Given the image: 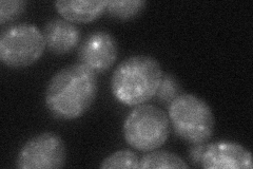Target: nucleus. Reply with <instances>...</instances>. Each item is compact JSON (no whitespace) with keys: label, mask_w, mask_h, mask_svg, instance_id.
Segmentation results:
<instances>
[{"label":"nucleus","mask_w":253,"mask_h":169,"mask_svg":"<svg viewBox=\"0 0 253 169\" xmlns=\"http://www.w3.org/2000/svg\"><path fill=\"white\" fill-rule=\"evenodd\" d=\"M206 169H252L251 152L243 145L231 141L207 144L202 159Z\"/></svg>","instance_id":"nucleus-8"},{"label":"nucleus","mask_w":253,"mask_h":169,"mask_svg":"<svg viewBox=\"0 0 253 169\" xmlns=\"http://www.w3.org/2000/svg\"><path fill=\"white\" fill-rule=\"evenodd\" d=\"M28 2L23 0H1L0 1V23L4 25L6 22L19 18V16L26 11Z\"/></svg>","instance_id":"nucleus-15"},{"label":"nucleus","mask_w":253,"mask_h":169,"mask_svg":"<svg viewBox=\"0 0 253 169\" xmlns=\"http://www.w3.org/2000/svg\"><path fill=\"white\" fill-rule=\"evenodd\" d=\"M124 136L131 147L152 151L162 147L170 132V120L164 110L151 104H141L126 115Z\"/></svg>","instance_id":"nucleus-4"},{"label":"nucleus","mask_w":253,"mask_h":169,"mask_svg":"<svg viewBox=\"0 0 253 169\" xmlns=\"http://www.w3.org/2000/svg\"><path fill=\"white\" fill-rule=\"evenodd\" d=\"M67 150L60 135L42 132L29 140L19 150L16 167L19 169H55L66 165Z\"/></svg>","instance_id":"nucleus-6"},{"label":"nucleus","mask_w":253,"mask_h":169,"mask_svg":"<svg viewBox=\"0 0 253 169\" xmlns=\"http://www.w3.org/2000/svg\"><path fill=\"white\" fill-rule=\"evenodd\" d=\"M147 3L145 0H110L106 13L116 19L129 20L144 11Z\"/></svg>","instance_id":"nucleus-12"},{"label":"nucleus","mask_w":253,"mask_h":169,"mask_svg":"<svg viewBox=\"0 0 253 169\" xmlns=\"http://www.w3.org/2000/svg\"><path fill=\"white\" fill-rule=\"evenodd\" d=\"M98 91L97 75L81 62L60 69L45 89V106L58 119L72 120L89 110Z\"/></svg>","instance_id":"nucleus-1"},{"label":"nucleus","mask_w":253,"mask_h":169,"mask_svg":"<svg viewBox=\"0 0 253 169\" xmlns=\"http://www.w3.org/2000/svg\"><path fill=\"white\" fill-rule=\"evenodd\" d=\"M207 143L193 144L189 150V159L191 164L195 167H202V159Z\"/></svg>","instance_id":"nucleus-16"},{"label":"nucleus","mask_w":253,"mask_h":169,"mask_svg":"<svg viewBox=\"0 0 253 169\" xmlns=\"http://www.w3.org/2000/svg\"><path fill=\"white\" fill-rule=\"evenodd\" d=\"M181 94V87L178 80L172 74H163L160 87H158L155 96L158 101L164 104H169Z\"/></svg>","instance_id":"nucleus-14"},{"label":"nucleus","mask_w":253,"mask_h":169,"mask_svg":"<svg viewBox=\"0 0 253 169\" xmlns=\"http://www.w3.org/2000/svg\"><path fill=\"white\" fill-rule=\"evenodd\" d=\"M169 120L178 138L188 143H207L214 132L215 118L203 99L181 93L169 105Z\"/></svg>","instance_id":"nucleus-3"},{"label":"nucleus","mask_w":253,"mask_h":169,"mask_svg":"<svg viewBox=\"0 0 253 169\" xmlns=\"http://www.w3.org/2000/svg\"><path fill=\"white\" fill-rule=\"evenodd\" d=\"M140 169H162V168H189V165L179 156L166 150H152L139 159Z\"/></svg>","instance_id":"nucleus-11"},{"label":"nucleus","mask_w":253,"mask_h":169,"mask_svg":"<svg viewBox=\"0 0 253 169\" xmlns=\"http://www.w3.org/2000/svg\"><path fill=\"white\" fill-rule=\"evenodd\" d=\"M118 56V46L114 36L108 31L90 32L78 47L77 57L83 65L95 73H104L114 65Z\"/></svg>","instance_id":"nucleus-7"},{"label":"nucleus","mask_w":253,"mask_h":169,"mask_svg":"<svg viewBox=\"0 0 253 169\" xmlns=\"http://www.w3.org/2000/svg\"><path fill=\"white\" fill-rule=\"evenodd\" d=\"M45 49L42 32L33 23H17L4 29L0 35V60L9 68L33 65Z\"/></svg>","instance_id":"nucleus-5"},{"label":"nucleus","mask_w":253,"mask_h":169,"mask_svg":"<svg viewBox=\"0 0 253 169\" xmlns=\"http://www.w3.org/2000/svg\"><path fill=\"white\" fill-rule=\"evenodd\" d=\"M45 49L53 54L63 55L72 52L81 44L82 32L74 23L62 18H54L43 27Z\"/></svg>","instance_id":"nucleus-9"},{"label":"nucleus","mask_w":253,"mask_h":169,"mask_svg":"<svg viewBox=\"0 0 253 169\" xmlns=\"http://www.w3.org/2000/svg\"><path fill=\"white\" fill-rule=\"evenodd\" d=\"M163 74L161 63L152 56L133 55L114 70L111 90L120 103L138 106L155 96Z\"/></svg>","instance_id":"nucleus-2"},{"label":"nucleus","mask_w":253,"mask_h":169,"mask_svg":"<svg viewBox=\"0 0 253 169\" xmlns=\"http://www.w3.org/2000/svg\"><path fill=\"white\" fill-rule=\"evenodd\" d=\"M139 166V159L135 152L129 149L118 150L114 154L108 156L99 165L102 169L112 168H130L136 169Z\"/></svg>","instance_id":"nucleus-13"},{"label":"nucleus","mask_w":253,"mask_h":169,"mask_svg":"<svg viewBox=\"0 0 253 169\" xmlns=\"http://www.w3.org/2000/svg\"><path fill=\"white\" fill-rule=\"evenodd\" d=\"M108 0H57L55 9L72 23H89L106 12Z\"/></svg>","instance_id":"nucleus-10"}]
</instances>
